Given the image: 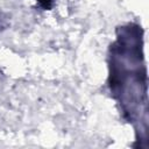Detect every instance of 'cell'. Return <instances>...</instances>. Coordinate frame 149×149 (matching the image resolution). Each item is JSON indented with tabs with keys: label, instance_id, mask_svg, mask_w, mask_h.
<instances>
[{
	"label": "cell",
	"instance_id": "obj_1",
	"mask_svg": "<svg viewBox=\"0 0 149 149\" xmlns=\"http://www.w3.org/2000/svg\"><path fill=\"white\" fill-rule=\"evenodd\" d=\"M37 1L43 9H50L54 5V0H37Z\"/></svg>",
	"mask_w": 149,
	"mask_h": 149
}]
</instances>
